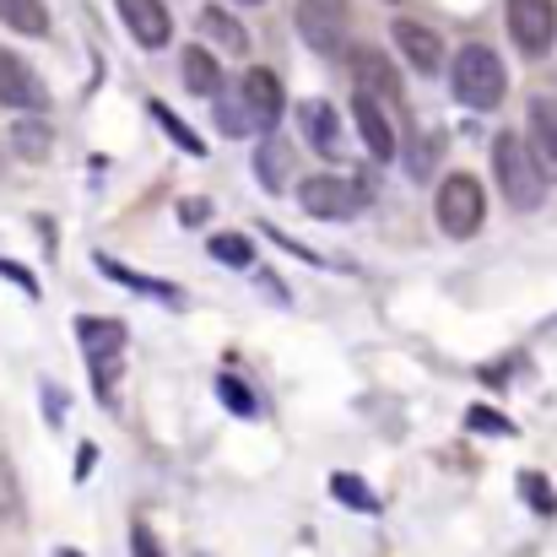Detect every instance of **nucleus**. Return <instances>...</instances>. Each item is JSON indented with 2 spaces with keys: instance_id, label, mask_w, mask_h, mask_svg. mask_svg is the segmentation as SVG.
<instances>
[{
  "instance_id": "f257e3e1",
  "label": "nucleus",
  "mask_w": 557,
  "mask_h": 557,
  "mask_svg": "<svg viewBox=\"0 0 557 557\" xmlns=\"http://www.w3.org/2000/svg\"><path fill=\"white\" fill-rule=\"evenodd\" d=\"M493 174H498V189L509 195V206H520V211H536V206H542L547 169L536 163V152L525 147V136L504 131V136L493 141Z\"/></svg>"
},
{
  "instance_id": "f03ea898",
  "label": "nucleus",
  "mask_w": 557,
  "mask_h": 557,
  "mask_svg": "<svg viewBox=\"0 0 557 557\" xmlns=\"http://www.w3.org/2000/svg\"><path fill=\"white\" fill-rule=\"evenodd\" d=\"M76 336H82V352H87V369L98 379V395L114 400L120 395V379H125V325L120 320H92L82 314L76 320Z\"/></svg>"
},
{
  "instance_id": "7ed1b4c3",
  "label": "nucleus",
  "mask_w": 557,
  "mask_h": 557,
  "mask_svg": "<svg viewBox=\"0 0 557 557\" xmlns=\"http://www.w3.org/2000/svg\"><path fill=\"white\" fill-rule=\"evenodd\" d=\"M455 98L466 103V109H498L504 103V87H509V76H504V60L487 49V44H466L460 54H455Z\"/></svg>"
},
{
  "instance_id": "20e7f679",
  "label": "nucleus",
  "mask_w": 557,
  "mask_h": 557,
  "mask_svg": "<svg viewBox=\"0 0 557 557\" xmlns=\"http://www.w3.org/2000/svg\"><path fill=\"white\" fill-rule=\"evenodd\" d=\"M298 200H304V211H309V216H320V222H352V216L369 206V189L358 185V180L314 174V180H304V185H298Z\"/></svg>"
},
{
  "instance_id": "39448f33",
  "label": "nucleus",
  "mask_w": 557,
  "mask_h": 557,
  "mask_svg": "<svg viewBox=\"0 0 557 557\" xmlns=\"http://www.w3.org/2000/svg\"><path fill=\"white\" fill-rule=\"evenodd\" d=\"M433 211H438V227L449 238H471L482 227V216H487V195H482V185L471 174H449L438 185V206Z\"/></svg>"
},
{
  "instance_id": "423d86ee",
  "label": "nucleus",
  "mask_w": 557,
  "mask_h": 557,
  "mask_svg": "<svg viewBox=\"0 0 557 557\" xmlns=\"http://www.w3.org/2000/svg\"><path fill=\"white\" fill-rule=\"evenodd\" d=\"M509 33H515L520 54L542 60L557 44V5L553 0H509Z\"/></svg>"
},
{
  "instance_id": "0eeeda50",
  "label": "nucleus",
  "mask_w": 557,
  "mask_h": 557,
  "mask_svg": "<svg viewBox=\"0 0 557 557\" xmlns=\"http://www.w3.org/2000/svg\"><path fill=\"white\" fill-rule=\"evenodd\" d=\"M298 33H304L309 49L336 54V49H342V33H347V5H331V0H298Z\"/></svg>"
},
{
  "instance_id": "6e6552de",
  "label": "nucleus",
  "mask_w": 557,
  "mask_h": 557,
  "mask_svg": "<svg viewBox=\"0 0 557 557\" xmlns=\"http://www.w3.org/2000/svg\"><path fill=\"white\" fill-rule=\"evenodd\" d=\"M0 103H5V109H49L44 82H38L33 65L16 60L11 49H0Z\"/></svg>"
},
{
  "instance_id": "1a4fd4ad",
  "label": "nucleus",
  "mask_w": 557,
  "mask_h": 557,
  "mask_svg": "<svg viewBox=\"0 0 557 557\" xmlns=\"http://www.w3.org/2000/svg\"><path fill=\"white\" fill-rule=\"evenodd\" d=\"M114 5H120V16H125V27H131V38L141 49H163L169 44L174 22H169V5L163 0H114Z\"/></svg>"
},
{
  "instance_id": "9d476101",
  "label": "nucleus",
  "mask_w": 557,
  "mask_h": 557,
  "mask_svg": "<svg viewBox=\"0 0 557 557\" xmlns=\"http://www.w3.org/2000/svg\"><path fill=\"white\" fill-rule=\"evenodd\" d=\"M389 33H395L400 54L411 60V71H422V76H433V71H438V60H444V44H438V33H433V27H422V22L400 16Z\"/></svg>"
},
{
  "instance_id": "9b49d317",
  "label": "nucleus",
  "mask_w": 557,
  "mask_h": 557,
  "mask_svg": "<svg viewBox=\"0 0 557 557\" xmlns=\"http://www.w3.org/2000/svg\"><path fill=\"white\" fill-rule=\"evenodd\" d=\"M352 120H358V136L369 141V152L379 158V163H384V158H395V131H389V120H384L379 98L358 92V98H352Z\"/></svg>"
},
{
  "instance_id": "f8f14e48",
  "label": "nucleus",
  "mask_w": 557,
  "mask_h": 557,
  "mask_svg": "<svg viewBox=\"0 0 557 557\" xmlns=\"http://www.w3.org/2000/svg\"><path fill=\"white\" fill-rule=\"evenodd\" d=\"M352 76H358V92L400 103V82H395V71H389V60L379 49H352Z\"/></svg>"
},
{
  "instance_id": "ddd939ff",
  "label": "nucleus",
  "mask_w": 557,
  "mask_h": 557,
  "mask_svg": "<svg viewBox=\"0 0 557 557\" xmlns=\"http://www.w3.org/2000/svg\"><path fill=\"white\" fill-rule=\"evenodd\" d=\"M238 92L249 98V109H255V114H260V125L271 131V125H276V114H282V82H276V71H260V65H255V71H244V76H238Z\"/></svg>"
},
{
  "instance_id": "4468645a",
  "label": "nucleus",
  "mask_w": 557,
  "mask_h": 557,
  "mask_svg": "<svg viewBox=\"0 0 557 557\" xmlns=\"http://www.w3.org/2000/svg\"><path fill=\"white\" fill-rule=\"evenodd\" d=\"M531 152L547 169V180H557V103H547V98L531 103Z\"/></svg>"
},
{
  "instance_id": "2eb2a0df",
  "label": "nucleus",
  "mask_w": 557,
  "mask_h": 557,
  "mask_svg": "<svg viewBox=\"0 0 557 557\" xmlns=\"http://www.w3.org/2000/svg\"><path fill=\"white\" fill-rule=\"evenodd\" d=\"M216 131L222 136H265V125H260V114L249 109V98L244 92H216Z\"/></svg>"
},
{
  "instance_id": "dca6fc26",
  "label": "nucleus",
  "mask_w": 557,
  "mask_h": 557,
  "mask_svg": "<svg viewBox=\"0 0 557 557\" xmlns=\"http://www.w3.org/2000/svg\"><path fill=\"white\" fill-rule=\"evenodd\" d=\"M287 163H293V147L265 131V141H260V152H255V180L265 189H282L287 185Z\"/></svg>"
},
{
  "instance_id": "f3484780",
  "label": "nucleus",
  "mask_w": 557,
  "mask_h": 557,
  "mask_svg": "<svg viewBox=\"0 0 557 557\" xmlns=\"http://www.w3.org/2000/svg\"><path fill=\"white\" fill-rule=\"evenodd\" d=\"M200 27H206V38H211V44H222L227 54H244V49H249L244 22H238V16H227L222 5H206V11H200Z\"/></svg>"
},
{
  "instance_id": "a211bd4d",
  "label": "nucleus",
  "mask_w": 557,
  "mask_h": 557,
  "mask_svg": "<svg viewBox=\"0 0 557 557\" xmlns=\"http://www.w3.org/2000/svg\"><path fill=\"white\" fill-rule=\"evenodd\" d=\"M0 22H5L11 33L49 38V11H44V0H0Z\"/></svg>"
},
{
  "instance_id": "6ab92c4d",
  "label": "nucleus",
  "mask_w": 557,
  "mask_h": 557,
  "mask_svg": "<svg viewBox=\"0 0 557 557\" xmlns=\"http://www.w3.org/2000/svg\"><path fill=\"white\" fill-rule=\"evenodd\" d=\"M180 65H185V87L189 92H200V98H216V92H222V65H216L206 49H185V54H180Z\"/></svg>"
},
{
  "instance_id": "aec40b11",
  "label": "nucleus",
  "mask_w": 557,
  "mask_h": 557,
  "mask_svg": "<svg viewBox=\"0 0 557 557\" xmlns=\"http://www.w3.org/2000/svg\"><path fill=\"white\" fill-rule=\"evenodd\" d=\"M298 120H304L309 141H314L325 158H336V109H331L325 98H314V103H304V109H298Z\"/></svg>"
},
{
  "instance_id": "412c9836",
  "label": "nucleus",
  "mask_w": 557,
  "mask_h": 557,
  "mask_svg": "<svg viewBox=\"0 0 557 557\" xmlns=\"http://www.w3.org/2000/svg\"><path fill=\"white\" fill-rule=\"evenodd\" d=\"M11 147L22 152V163H49V147H54L49 120H16L11 125Z\"/></svg>"
},
{
  "instance_id": "4be33fe9",
  "label": "nucleus",
  "mask_w": 557,
  "mask_h": 557,
  "mask_svg": "<svg viewBox=\"0 0 557 557\" xmlns=\"http://www.w3.org/2000/svg\"><path fill=\"white\" fill-rule=\"evenodd\" d=\"M103 265V276H114V282H125V287H136V293H152V298H163V304H180V287H169V282H152V276H141V271H131V265H120V260H98Z\"/></svg>"
},
{
  "instance_id": "5701e85b",
  "label": "nucleus",
  "mask_w": 557,
  "mask_h": 557,
  "mask_svg": "<svg viewBox=\"0 0 557 557\" xmlns=\"http://www.w3.org/2000/svg\"><path fill=\"white\" fill-rule=\"evenodd\" d=\"M331 493H336L342 504H352L358 515H373V509H379V498L369 493V482H358V476H347V471H336V476H331Z\"/></svg>"
},
{
  "instance_id": "b1692460",
  "label": "nucleus",
  "mask_w": 557,
  "mask_h": 557,
  "mask_svg": "<svg viewBox=\"0 0 557 557\" xmlns=\"http://www.w3.org/2000/svg\"><path fill=\"white\" fill-rule=\"evenodd\" d=\"M11 520H22V482H16L11 460L0 455V525H11Z\"/></svg>"
},
{
  "instance_id": "393cba45",
  "label": "nucleus",
  "mask_w": 557,
  "mask_h": 557,
  "mask_svg": "<svg viewBox=\"0 0 557 557\" xmlns=\"http://www.w3.org/2000/svg\"><path fill=\"white\" fill-rule=\"evenodd\" d=\"M520 493H525V504H531L536 515H557V493L542 471H525V476H520Z\"/></svg>"
},
{
  "instance_id": "a878e982",
  "label": "nucleus",
  "mask_w": 557,
  "mask_h": 557,
  "mask_svg": "<svg viewBox=\"0 0 557 557\" xmlns=\"http://www.w3.org/2000/svg\"><path fill=\"white\" fill-rule=\"evenodd\" d=\"M152 120H158V125H163V131H169V136H174L180 147H185V152H195V158L206 152V147H200V136L189 131V125L180 120V114H174V109H169V103H152Z\"/></svg>"
},
{
  "instance_id": "bb28decb",
  "label": "nucleus",
  "mask_w": 557,
  "mask_h": 557,
  "mask_svg": "<svg viewBox=\"0 0 557 557\" xmlns=\"http://www.w3.org/2000/svg\"><path fill=\"white\" fill-rule=\"evenodd\" d=\"M211 260H222V265H249L255 255H249V238H238V233H216V238H211Z\"/></svg>"
},
{
  "instance_id": "cd10ccee",
  "label": "nucleus",
  "mask_w": 557,
  "mask_h": 557,
  "mask_svg": "<svg viewBox=\"0 0 557 557\" xmlns=\"http://www.w3.org/2000/svg\"><path fill=\"white\" fill-rule=\"evenodd\" d=\"M216 395H222V400H227L238 417H255V395H249V389H244L233 373H222V379H216Z\"/></svg>"
},
{
  "instance_id": "c85d7f7f",
  "label": "nucleus",
  "mask_w": 557,
  "mask_h": 557,
  "mask_svg": "<svg viewBox=\"0 0 557 557\" xmlns=\"http://www.w3.org/2000/svg\"><path fill=\"white\" fill-rule=\"evenodd\" d=\"M466 422H471L476 433H504V438L515 433V428H509V417H498V411H487V406H471V411H466Z\"/></svg>"
},
{
  "instance_id": "c756f323",
  "label": "nucleus",
  "mask_w": 557,
  "mask_h": 557,
  "mask_svg": "<svg viewBox=\"0 0 557 557\" xmlns=\"http://www.w3.org/2000/svg\"><path fill=\"white\" fill-rule=\"evenodd\" d=\"M131 547H136V557H163L158 553V536L147 525H131Z\"/></svg>"
},
{
  "instance_id": "7c9ffc66",
  "label": "nucleus",
  "mask_w": 557,
  "mask_h": 557,
  "mask_svg": "<svg viewBox=\"0 0 557 557\" xmlns=\"http://www.w3.org/2000/svg\"><path fill=\"white\" fill-rule=\"evenodd\" d=\"M92 466H98V449H92V444H82V449H76V482H87V476H92Z\"/></svg>"
},
{
  "instance_id": "2f4dec72",
  "label": "nucleus",
  "mask_w": 557,
  "mask_h": 557,
  "mask_svg": "<svg viewBox=\"0 0 557 557\" xmlns=\"http://www.w3.org/2000/svg\"><path fill=\"white\" fill-rule=\"evenodd\" d=\"M180 216H185V222H206V200H185Z\"/></svg>"
},
{
  "instance_id": "473e14b6",
  "label": "nucleus",
  "mask_w": 557,
  "mask_h": 557,
  "mask_svg": "<svg viewBox=\"0 0 557 557\" xmlns=\"http://www.w3.org/2000/svg\"><path fill=\"white\" fill-rule=\"evenodd\" d=\"M60 557H82V553H76V547H60Z\"/></svg>"
},
{
  "instance_id": "72a5a7b5",
  "label": "nucleus",
  "mask_w": 557,
  "mask_h": 557,
  "mask_svg": "<svg viewBox=\"0 0 557 557\" xmlns=\"http://www.w3.org/2000/svg\"><path fill=\"white\" fill-rule=\"evenodd\" d=\"M238 5H260V0H238Z\"/></svg>"
},
{
  "instance_id": "f704fd0d",
  "label": "nucleus",
  "mask_w": 557,
  "mask_h": 557,
  "mask_svg": "<svg viewBox=\"0 0 557 557\" xmlns=\"http://www.w3.org/2000/svg\"><path fill=\"white\" fill-rule=\"evenodd\" d=\"M331 5H347V0H331Z\"/></svg>"
}]
</instances>
